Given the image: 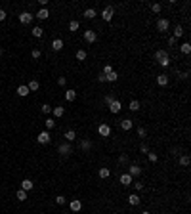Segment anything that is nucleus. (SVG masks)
Returning <instances> with one entry per match:
<instances>
[{"mask_svg":"<svg viewBox=\"0 0 191 214\" xmlns=\"http://www.w3.org/2000/svg\"><path fill=\"white\" fill-rule=\"evenodd\" d=\"M140 107H141V105H140L138 99H132V102L128 103V109H130V111H140Z\"/></svg>","mask_w":191,"mask_h":214,"instance_id":"nucleus-27","label":"nucleus"},{"mask_svg":"<svg viewBox=\"0 0 191 214\" xmlns=\"http://www.w3.org/2000/svg\"><path fill=\"white\" fill-rule=\"evenodd\" d=\"M128 203H130L132 206H138V205L141 203V199H140V195H136V193H132V195L128 197Z\"/></svg>","mask_w":191,"mask_h":214,"instance_id":"nucleus-21","label":"nucleus"},{"mask_svg":"<svg viewBox=\"0 0 191 214\" xmlns=\"http://www.w3.org/2000/svg\"><path fill=\"white\" fill-rule=\"evenodd\" d=\"M97 82H105V75H100V77H97Z\"/></svg>","mask_w":191,"mask_h":214,"instance_id":"nucleus-52","label":"nucleus"},{"mask_svg":"<svg viewBox=\"0 0 191 214\" xmlns=\"http://www.w3.org/2000/svg\"><path fill=\"white\" fill-rule=\"evenodd\" d=\"M118 165H128V157H126V155H122L121 159H118Z\"/></svg>","mask_w":191,"mask_h":214,"instance_id":"nucleus-46","label":"nucleus"},{"mask_svg":"<svg viewBox=\"0 0 191 214\" xmlns=\"http://www.w3.org/2000/svg\"><path fill=\"white\" fill-rule=\"evenodd\" d=\"M96 16H97V12H96L94 8H88L86 12H84V17H86V19H94Z\"/></svg>","mask_w":191,"mask_h":214,"instance_id":"nucleus-25","label":"nucleus"},{"mask_svg":"<svg viewBox=\"0 0 191 214\" xmlns=\"http://www.w3.org/2000/svg\"><path fill=\"white\" fill-rule=\"evenodd\" d=\"M168 80H170V78H168V75H166V73H162V75H159V77H157V84H159V86H166Z\"/></svg>","mask_w":191,"mask_h":214,"instance_id":"nucleus-14","label":"nucleus"},{"mask_svg":"<svg viewBox=\"0 0 191 214\" xmlns=\"http://www.w3.org/2000/svg\"><path fill=\"white\" fill-rule=\"evenodd\" d=\"M140 149H141V153H149V147H147V145H145V144H143V145H141V147H140Z\"/></svg>","mask_w":191,"mask_h":214,"instance_id":"nucleus-49","label":"nucleus"},{"mask_svg":"<svg viewBox=\"0 0 191 214\" xmlns=\"http://www.w3.org/2000/svg\"><path fill=\"white\" fill-rule=\"evenodd\" d=\"M27 88H29V92H37L40 88V84H38V80H31L29 84H27Z\"/></svg>","mask_w":191,"mask_h":214,"instance_id":"nucleus-26","label":"nucleus"},{"mask_svg":"<svg viewBox=\"0 0 191 214\" xmlns=\"http://www.w3.org/2000/svg\"><path fill=\"white\" fill-rule=\"evenodd\" d=\"M52 115L59 119V117H63V115H65V109H63L61 105H58V107H54V109H52Z\"/></svg>","mask_w":191,"mask_h":214,"instance_id":"nucleus-20","label":"nucleus"},{"mask_svg":"<svg viewBox=\"0 0 191 214\" xmlns=\"http://www.w3.org/2000/svg\"><path fill=\"white\" fill-rule=\"evenodd\" d=\"M2 55H4V50H2V48H0V58H2Z\"/></svg>","mask_w":191,"mask_h":214,"instance_id":"nucleus-53","label":"nucleus"},{"mask_svg":"<svg viewBox=\"0 0 191 214\" xmlns=\"http://www.w3.org/2000/svg\"><path fill=\"white\" fill-rule=\"evenodd\" d=\"M65 140H67V141H75V140H76V132H75V130H67V132H65Z\"/></svg>","mask_w":191,"mask_h":214,"instance_id":"nucleus-29","label":"nucleus"},{"mask_svg":"<svg viewBox=\"0 0 191 214\" xmlns=\"http://www.w3.org/2000/svg\"><path fill=\"white\" fill-rule=\"evenodd\" d=\"M31 92H29V88L25 86V84H21V86H17V96H21V98H25V96H29Z\"/></svg>","mask_w":191,"mask_h":214,"instance_id":"nucleus-19","label":"nucleus"},{"mask_svg":"<svg viewBox=\"0 0 191 214\" xmlns=\"http://www.w3.org/2000/svg\"><path fill=\"white\" fill-rule=\"evenodd\" d=\"M42 113H44V115H50V113H52V107L48 105V103H44V105H42Z\"/></svg>","mask_w":191,"mask_h":214,"instance_id":"nucleus-39","label":"nucleus"},{"mask_svg":"<svg viewBox=\"0 0 191 214\" xmlns=\"http://www.w3.org/2000/svg\"><path fill=\"white\" fill-rule=\"evenodd\" d=\"M134 187H136L138 191H141V189L145 187V185H143V182H134Z\"/></svg>","mask_w":191,"mask_h":214,"instance_id":"nucleus-45","label":"nucleus"},{"mask_svg":"<svg viewBox=\"0 0 191 214\" xmlns=\"http://www.w3.org/2000/svg\"><path fill=\"white\" fill-rule=\"evenodd\" d=\"M176 42H178V40H176L174 37H170V38H168V46H176Z\"/></svg>","mask_w":191,"mask_h":214,"instance_id":"nucleus-48","label":"nucleus"},{"mask_svg":"<svg viewBox=\"0 0 191 214\" xmlns=\"http://www.w3.org/2000/svg\"><path fill=\"white\" fill-rule=\"evenodd\" d=\"M183 33H186V31H183L182 25H176V27H174V38H176V40H178L180 37H183Z\"/></svg>","mask_w":191,"mask_h":214,"instance_id":"nucleus-22","label":"nucleus"},{"mask_svg":"<svg viewBox=\"0 0 191 214\" xmlns=\"http://www.w3.org/2000/svg\"><path fill=\"white\" fill-rule=\"evenodd\" d=\"M161 8H162L161 4H151V12L153 13H161Z\"/></svg>","mask_w":191,"mask_h":214,"instance_id":"nucleus-40","label":"nucleus"},{"mask_svg":"<svg viewBox=\"0 0 191 214\" xmlns=\"http://www.w3.org/2000/svg\"><path fill=\"white\" fill-rule=\"evenodd\" d=\"M34 17H38V19H42V21H44V19H48V17H50V12H48L46 8H40V10L37 12V16H34Z\"/></svg>","mask_w":191,"mask_h":214,"instance_id":"nucleus-15","label":"nucleus"},{"mask_svg":"<svg viewBox=\"0 0 191 214\" xmlns=\"http://www.w3.org/2000/svg\"><path fill=\"white\" fill-rule=\"evenodd\" d=\"M33 37L42 38V37H44V29H42V27H33Z\"/></svg>","mask_w":191,"mask_h":214,"instance_id":"nucleus-24","label":"nucleus"},{"mask_svg":"<svg viewBox=\"0 0 191 214\" xmlns=\"http://www.w3.org/2000/svg\"><path fill=\"white\" fill-rule=\"evenodd\" d=\"M121 109H122V103H121V99H115L111 105H109V111L113 113V115H117V113H121Z\"/></svg>","mask_w":191,"mask_h":214,"instance_id":"nucleus-9","label":"nucleus"},{"mask_svg":"<svg viewBox=\"0 0 191 214\" xmlns=\"http://www.w3.org/2000/svg\"><path fill=\"white\" fill-rule=\"evenodd\" d=\"M80 149H82V151H88V149H92V141H90V140H80Z\"/></svg>","mask_w":191,"mask_h":214,"instance_id":"nucleus-28","label":"nucleus"},{"mask_svg":"<svg viewBox=\"0 0 191 214\" xmlns=\"http://www.w3.org/2000/svg\"><path fill=\"white\" fill-rule=\"evenodd\" d=\"M75 98H76V92L75 90H67L65 92V99H67V102H73Z\"/></svg>","mask_w":191,"mask_h":214,"instance_id":"nucleus-33","label":"nucleus"},{"mask_svg":"<svg viewBox=\"0 0 191 214\" xmlns=\"http://www.w3.org/2000/svg\"><path fill=\"white\" fill-rule=\"evenodd\" d=\"M97 176H100V178H103V180H105V178H109V176H111V170L103 166V168H100V170H97Z\"/></svg>","mask_w":191,"mask_h":214,"instance_id":"nucleus-23","label":"nucleus"},{"mask_svg":"<svg viewBox=\"0 0 191 214\" xmlns=\"http://www.w3.org/2000/svg\"><path fill=\"white\" fill-rule=\"evenodd\" d=\"M111 71H113V67H111V65H103V71H101V75H109Z\"/></svg>","mask_w":191,"mask_h":214,"instance_id":"nucleus-44","label":"nucleus"},{"mask_svg":"<svg viewBox=\"0 0 191 214\" xmlns=\"http://www.w3.org/2000/svg\"><path fill=\"white\" fill-rule=\"evenodd\" d=\"M132 126H134V123L130 119H122L121 120V128H122V130H132Z\"/></svg>","mask_w":191,"mask_h":214,"instance_id":"nucleus-18","label":"nucleus"},{"mask_svg":"<svg viewBox=\"0 0 191 214\" xmlns=\"http://www.w3.org/2000/svg\"><path fill=\"white\" fill-rule=\"evenodd\" d=\"M180 50H182V54H191V44H189V42H183V44L180 46Z\"/></svg>","mask_w":191,"mask_h":214,"instance_id":"nucleus-30","label":"nucleus"},{"mask_svg":"<svg viewBox=\"0 0 191 214\" xmlns=\"http://www.w3.org/2000/svg\"><path fill=\"white\" fill-rule=\"evenodd\" d=\"M168 29H170V21H168L166 17H159L157 19V31L159 33H166Z\"/></svg>","mask_w":191,"mask_h":214,"instance_id":"nucleus-2","label":"nucleus"},{"mask_svg":"<svg viewBox=\"0 0 191 214\" xmlns=\"http://www.w3.org/2000/svg\"><path fill=\"white\" fill-rule=\"evenodd\" d=\"M162 214H166V212H162Z\"/></svg>","mask_w":191,"mask_h":214,"instance_id":"nucleus-55","label":"nucleus"},{"mask_svg":"<svg viewBox=\"0 0 191 214\" xmlns=\"http://www.w3.org/2000/svg\"><path fill=\"white\" fill-rule=\"evenodd\" d=\"M118 180H121V184H122V185H130V184L134 182V178H132L128 172H126V174H121V178H118Z\"/></svg>","mask_w":191,"mask_h":214,"instance_id":"nucleus-12","label":"nucleus"},{"mask_svg":"<svg viewBox=\"0 0 191 214\" xmlns=\"http://www.w3.org/2000/svg\"><path fill=\"white\" fill-rule=\"evenodd\" d=\"M58 153L63 155V157H69L71 153H73V147L69 145V141H65V144H59V145H58Z\"/></svg>","mask_w":191,"mask_h":214,"instance_id":"nucleus-3","label":"nucleus"},{"mask_svg":"<svg viewBox=\"0 0 191 214\" xmlns=\"http://www.w3.org/2000/svg\"><path fill=\"white\" fill-rule=\"evenodd\" d=\"M128 174H130L132 178H138V176L141 174V166H140V165H130V166H128Z\"/></svg>","mask_w":191,"mask_h":214,"instance_id":"nucleus-10","label":"nucleus"},{"mask_svg":"<svg viewBox=\"0 0 191 214\" xmlns=\"http://www.w3.org/2000/svg\"><path fill=\"white\" fill-rule=\"evenodd\" d=\"M52 50H54V52H59V50H63V40H61V38H54V40H52Z\"/></svg>","mask_w":191,"mask_h":214,"instance_id":"nucleus-11","label":"nucleus"},{"mask_svg":"<svg viewBox=\"0 0 191 214\" xmlns=\"http://www.w3.org/2000/svg\"><path fill=\"white\" fill-rule=\"evenodd\" d=\"M118 80V73L117 71H111L109 75H105V82H117Z\"/></svg>","mask_w":191,"mask_h":214,"instance_id":"nucleus-16","label":"nucleus"},{"mask_svg":"<svg viewBox=\"0 0 191 214\" xmlns=\"http://www.w3.org/2000/svg\"><path fill=\"white\" fill-rule=\"evenodd\" d=\"M44 124H46L48 130H52V128L55 126V120H54V119H46V120H44Z\"/></svg>","mask_w":191,"mask_h":214,"instance_id":"nucleus-37","label":"nucleus"},{"mask_svg":"<svg viewBox=\"0 0 191 214\" xmlns=\"http://www.w3.org/2000/svg\"><path fill=\"white\" fill-rule=\"evenodd\" d=\"M147 157H149V161H151V162H157V161H159L157 153H151V151H149V153H147Z\"/></svg>","mask_w":191,"mask_h":214,"instance_id":"nucleus-43","label":"nucleus"},{"mask_svg":"<svg viewBox=\"0 0 191 214\" xmlns=\"http://www.w3.org/2000/svg\"><path fill=\"white\" fill-rule=\"evenodd\" d=\"M50 140H52V136H50V132H40L38 136H37V141L38 144H42V145H46V144H50Z\"/></svg>","mask_w":191,"mask_h":214,"instance_id":"nucleus-6","label":"nucleus"},{"mask_svg":"<svg viewBox=\"0 0 191 214\" xmlns=\"http://www.w3.org/2000/svg\"><path fill=\"white\" fill-rule=\"evenodd\" d=\"M69 206H71V210H73V212H79L82 209V203L79 201V199H73V201L69 203Z\"/></svg>","mask_w":191,"mask_h":214,"instance_id":"nucleus-13","label":"nucleus"},{"mask_svg":"<svg viewBox=\"0 0 191 214\" xmlns=\"http://www.w3.org/2000/svg\"><path fill=\"white\" fill-rule=\"evenodd\" d=\"M31 21H33V13H29V12H21V13H19V23L29 25Z\"/></svg>","mask_w":191,"mask_h":214,"instance_id":"nucleus-7","label":"nucleus"},{"mask_svg":"<svg viewBox=\"0 0 191 214\" xmlns=\"http://www.w3.org/2000/svg\"><path fill=\"white\" fill-rule=\"evenodd\" d=\"M84 40H86L88 42V44H94V42L97 40V33L96 31H84Z\"/></svg>","mask_w":191,"mask_h":214,"instance_id":"nucleus-5","label":"nucleus"},{"mask_svg":"<svg viewBox=\"0 0 191 214\" xmlns=\"http://www.w3.org/2000/svg\"><path fill=\"white\" fill-rule=\"evenodd\" d=\"M155 61H157L161 67L166 69L168 65H170V55H168L166 50H157V52H155Z\"/></svg>","mask_w":191,"mask_h":214,"instance_id":"nucleus-1","label":"nucleus"},{"mask_svg":"<svg viewBox=\"0 0 191 214\" xmlns=\"http://www.w3.org/2000/svg\"><path fill=\"white\" fill-rule=\"evenodd\" d=\"M97 132H100V136L109 138V136H111V126H109V124H105V123H101L100 126H97Z\"/></svg>","mask_w":191,"mask_h":214,"instance_id":"nucleus-4","label":"nucleus"},{"mask_svg":"<svg viewBox=\"0 0 191 214\" xmlns=\"http://www.w3.org/2000/svg\"><path fill=\"white\" fill-rule=\"evenodd\" d=\"M189 162H191L189 155H182V157H180V165H182V166H189Z\"/></svg>","mask_w":191,"mask_h":214,"instance_id":"nucleus-31","label":"nucleus"},{"mask_svg":"<svg viewBox=\"0 0 191 214\" xmlns=\"http://www.w3.org/2000/svg\"><path fill=\"white\" fill-rule=\"evenodd\" d=\"M141 214H151V212H149V210H143V212H141Z\"/></svg>","mask_w":191,"mask_h":214,"instance_id":"nucleus-54","label":"nucleus"},{"mask_svg":"<svg viewBox=\"0 0 191 214\" xmlns=\"http://www.w3.org/2000/svg\"><path fill=\"white\" fill-rule=\"evenodd\" d=\"M31 55H33V59H38V58H40V55H42V52H40V50H38V48H34V50H33V52H31Z\"/></svg>","mask_w":191,"mask_h":214,"instance_id":"nucleus-38","label":"nucleus"},{"mask_svg":"<svg viewBox=\"0 0 191 214\" xmlns=\"http://www.w3.org/2000/svg\"><path fill=\"white\" fill-rule=\"evenodd\" d=\"M55 203H58V205H65V203H67V199L63 197V195H58V197H55Z\"/></svg>","mask_w":191,"mask_h":214,"instance_id":"nucleus-42","label":"nucleus"},{"mask_svg":"<svg viewBox=\"0 0 191 214\" xmlns=\"http://www.w3.org/2000/svg\"><path fill=\"white\" fill-rule=\"evenodd\" d=\"M58 84H59V86H65V84H67V78H65V77H59V78H58Z\"/></svg>","mask_w":191,"mask_h":214,"instance_id":"nucleus-47","label":"nucleus"},{"mask_svg":"<svg viewBox=\"0 0 191 214\" xmlns=\"http://www.w3.org/2000/svg\"><path fill=\"white\" fill-rule=\"evenodd\" d=\"M38 4H40V8H46V4H48V0H38Z\"/></svg>","mask_w":191,"mask_h":214,"instance_id":"nucleus-50","label":"nucleus"},{"mask_svg":"<svg viewBox=\"0 0 191 214\" xmlns=\"http://www.w3.org/2000/svg\"><path fill=\"white\" fill-rule=\"evenodd\" d=\"M138 136H140V138H145V136H147V130H145L143 126H140V128H138Z\"/></svg>","mask_w":191,"mask_h":214,"instance_id":"nucleus-41","label":"nucleus"},{"mask_svg":"<svg viewBox=\"0 0 191 214\" xmlns=\"http://www.w3.org/2000/svg\"><path fill=\"white\" fill-rule=\"evenodd\" d=\"M16 199H17V201H27V191L19 189L17 193H16Z\"/></svg>","mask_w":191,"mask_h":214,"instance_id":"nucleus-32","label":"nucleus"},{"mask_svg":"<svg viewBox=\"0 0 191 214\" xmlns=\"http://www.w3.org/2000/svg\"><path fill=\"white\" fill-rule=\"evenodd\" d=\"M4 19H6V12L0 10V21H4Z\"/></svg>","mask_w":191,"mask_h":214,"instance_id":"nucleus-51","label":"nucleus"},{"mask_svg":"<svg viewBox=\"0 0 191 214\" xmlns=\"http://www.w3.org/2000/svg\"><path fill=\"white\" fill-rule=\"evenodd\" d=\"M33 185H34V184L29 180V178H25V180L21 182V189H23V191H31V189H33Z\"/></svg>","mask_w":191,"mask_h":214,"instance_id":"nucleus-17","label":"nucleus"},{"mask_svg":"<svg viewBox=\"0 0 191 214\" xmlns=\"http://www.w3.org/2000/svg\"><path fill=\"white\" fill-rule=\"evenodd\" d=\"M115 99H117V98H115V96H113V94H107V96H105V98H103V103H105V105H111L113 102H115Z\"/></svg>","mask_w":191,"mask_h":214,"instance_id":"nucleus-35","label":"nucleus"},{"mask_svg":"<svg viewBox=\"0 0 191 214\" xmlns=\"http://www.w3.org/2000/svg\"><path fill=\"white\" fill-rule=\"evenodd\" d=\"M113 12H115V8H113V6H107V8H103V12H101L103 21H111V19H113Z\"/></svg>","mask_w":191,"mask_h":214,"instance_id":"nucleus-8","label":"nucleus"},{"mask_svg":"<svg viewBox=\"0 0 191 214\" xmlns=\"http://www.w3.org/2000/svg\"><path fill=\"white\" fill-rule=\"evenodd\" d=\"M86 58H88V54L84 52V50H79V52H76V59H79V61H84Z\"/></svg>","mask_w":191,"mask_h":214,"instance_id":"nucleus-36","label":"nucleus"},{"mask_svg":"<svg viewBox=\"0 0 191 214\" xmlns=\"http://www.w3.org/2000/svg\"><path fill=\"white\" fill-rule=\"evenodd\" d=\"M79 27H80V23H79V21H71V23H69V31L71 33H75V31H79Z\"/></svg>","mask_w":191,"mask_h":214,"instance_id":"nucleus-34","label":"nucleus"}]
</instances>
